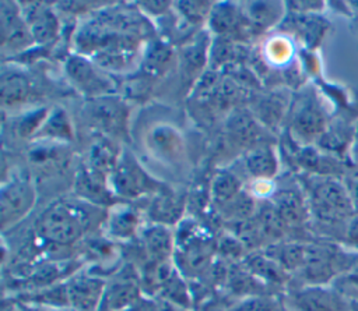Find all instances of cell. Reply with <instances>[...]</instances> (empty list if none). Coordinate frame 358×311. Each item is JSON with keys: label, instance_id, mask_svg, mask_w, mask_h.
I'll return each instance as SVG.
<instances>
[{"label": "cell", "instance_id": "obj_1", "mask_svg": "<svg viewBox=\"0 0 358 311\" xmlns=\"http://www.w3.org/2000/svg\"><path fill=\"white\" fill-rule=\"evenodd\" d=\"M88 212L76 202L59 201L48 206L36 220L38 236L53 245H70L90 229Z\"/></svg>", "mask_w": 358, "mask_h": 311}, {"label": "cell", "instance_id": "obj_2", "mask_svg": "<svg viewBox=\"0 0 358 311\" xmlns=\"http://www.w3.org/2000/svg\"><path fill=\"white\" fill-rule=\"evenodd\" d=\"M354 199L336 177H319L310 187L309 211L322 223L336 225L354 213Z\"/></svg>", "mask_w": 358, "mask_h": 311}, {"label": "cell", "instance_id": "obj_3", "mask_svg": "<svg viewBox=\"0 0 358 311\" xmlns=\"http://www.w3.org/2000/svg\"><path fill=\"white\" fill-rule=\"evenodd\" d=\"M108 181L113 194L126 199L140 198L152 192L157 194L161 190L159 181L152 179L127 151L120 152L119 160Z\"/></svg>", "mask_w": 358, "mask_h": 311}, {"label": "cell", "instance_id": "obj_4", "mask_svg": "<svg viewBox=\"0 0 358 311\" xmlns=\"http://www.w3.org/2000/svg\"><path fill=\"white\" fill-rule=\"evenodd\" d=\"M36 190L28 176H17L3 183L0 191L1 230L20 223L35 206Z\"/></svg>", "mask_w": 358, "mask_h": 311}, {"label": "cell", "instance_id": "obj_5", "mask_svg": "<svg viewBox=\"0 0 358 311\" xmlns=\"http://www.w3.org/2000/svg\"><path fill=\"white\" fill-rule=\"evenodd\" d=\"M95 63L83 54H71L66 61L70 82L90 99L108 96L113 92V82L103 75Z\"/></svg>", "mask_w": 358, "mask_h": 311}, {"label": "cell", "instance_id": "obj_6", "mask_svg": "<svg viewBox=\"0 0 358 311\" xmlns=\"http://www.w3.org/2000/svg\"><path fill=\"white\" fill-rule=\"evenodd\" d=\"M0 35L3 52H21L35 45L20 3H0Z\"/></svg>", "mask_w": 358, "mask_h": 311}, {"label": "cell", "instance_id": "obj_7", "mask_svg": "<svg viewBox=\"0 0 358 311\" xmlns=\"http://www.w3.org/2000/svg\"><path fill=\"white\" fill-rule=\"evenodd\" d=\"M327 127L324 110L316 98L308 96L296 103L291 116V131L301 144L317 142Z\"/></svg>", "mask_w": 358, "mask_h": 311}, {"label": "cell", "instance_id": "obj_8", "mask_svg": "<svg viewBox=\"0 0 358 311\" xmlns=\"http://www.w3.org/2000/svg\"><path fill=\"white\" fill-rule=\"evenodd\" d=\"M343 264V255L331 245L306 244V255L301 272L309 285H324L337 272L343 271L340 268Z\"/></svg>", "mask_w": 358, "mask_h": 311}, {"label": "cell", "instance_id": "obj_9", "mask_svg": "<svg viewBox=\"0 0 358 311\" xmlns=\"http://www.w3.org/2000/svg\"><path fill=\"white\" fill-rule=\"evenodd\" d=\"M106 280L99 276L77 273L66 280L69 305L76 311H98L103 294Z\"/></svg>", "mask_w": 358, "mask_h": 311}, {"label": "cell", "instance_id": "obj_10", "mask_svg": "<svg viewBox=\"0 0 358 311\" xmlns=\"http://www.w3.org/2000/svg\"><path fill=\"white\" fill-rule=\"evenodd\" d=\"M150 152L166 163H179L185 155V142L180 132L171 124H154L145 137Z\"/></svg>", "mask_w": 358, "mask_h": 311}, {"label": "cell", "instance_id": "obj_11", "mask_svg": "<svg viewBox=\"0 0 358 311\" xmlns=\"http://www.w3.org/2000/svg\"><path fill=\"white\" fill-rule=\"evenodd\" d=\"M141 289L136 271L127 265L120 269L110 282H106L102 303L109 311H122L140 298Z\"/></svg>", "mask_w": 358, "mask_h": 311}, {"label": "cell", "instance_id": "obj_12", "mask_svg": "<svg viewBox=\"0 0 358 311\" xmlns=\"http://www.w3.org/2000/svg\"><path fill=\"white\" fill-rule=\"evenodd\" d=\"M88 113L92 123L106 134L119 135L124 131L127 123V107L119 98L101 96L91 99Z\"/></svg>", "mask_w": 358, "mask_h": 311}, {"label": "cell", "instance_id": "obj_13", "mask_svg": "<svg viewBox=\"0 0 358 311\" xmlns=\"http://www.w3.org/2000/svg\"><path fill=\"white\" fill-rule=\"evenodd\" d=\"M287 307L291 311H340L341 296L336 289L309 285L294 291L287 300Z\"/></svg>", "mask_w": 358, "mask_h": 311}, {"label": "cell", "instance_id": "obj_14", "mask_svg": "<svg viewBox=\"0 0 358 311\" xmlns=\"http://www.w3.org/2000/svg\"><path fill=\"white\" fill-rule=\"evenodd\" d=\"M49 3L31 1L22 3V14L34 38L38 45L50 43L59 32V20Z\"/></svg>", "mask_w": 358, "mask_h": 311}, {"label": "cell", "instance_id": "obj_15", "mask_svg": "<svg viewBox=\"0 0 358 311\" xmlns=\"http://www.w3.org/2000/svg\"><path fill=\"white\" fill-rule=\"evenodd\" d=\"M74 191L81 198L92 205H115L113 198L116 197L109 187L106 177L95 173L88 166H83L74 180Z\"/></svg>", "mask_w": 358, "mask_h": 311}, {"label": "cell", "instance_id": "obj_16", "mask_svg": "<svg viewBox=\"0 0 358 311\" xmlns=\"http://www.w3.org/2000/svg\"><path fill=\"white\" fill-rule=\"evenodd\" d=\"M140 236L144 252L152 264L158 266L166 264L171 259L176 243L169 226L152 223L144 227Z\"/></svg>", "mask_w": 358, "mask_h": 311}, {"label": "cell", "instance_id": "obj_17", "mask_svg": "<svg viewBox=\"0 0 358 311\" xmlns=\"http://www.w3.org/2000/svg\"><path fill=\"white\" fill-rule=\"evenodd\" d=\"M140 227V213L129 204H115L106 216V236L113 240H129Z\"/></svg>", "mask_w": 358, "mask_h": 311}, {"label": "cell", "instance_id": "obj_18", "mask_svg": "<svg viewBox=\"0 0 358 311\" xmlns=\"http://www.w3.org/2000/svg\"><path fill=\"white\" fill-rule=\"evenodd\" d=\"M31 92L29 79L17 68H3L0 78V96L3 107H15L24 103Z\"/></svg>", "mask_w": 358, "mask_h": 311}, {"label": "cell", "instance_id": "obj_19", "mask_svg": "<svg viewBox=\"0 0 358 311\" xmlns=\"http://www.w3.org/2000/svg\"><path fill=\"white\" fill-rule=\"evenodd\" d=\"M245 167L255 180H271L278 172V158L268 144L253 146L245 156Z\"/></svg>", "mask_w": 358, "mask_h": 311}, {"label": "cell", "instance_id": "obj_20", "mask_svg": "<svg viewBox=\"0 0 358 311\" xmlns=\"http://www.w3.org/2000/svg\"><path fill=\"white\" fill-rule=\"evenodd\" d=\"M271 202L285 226H298L303 223L309 213L303 198L295 190H281L275 192L271 198Z\"/></svg>", "mask_w": 358, "mask_h": 311}, {"label": "cell", "instance_id": "obj_21", "mask_svg": "<svg viewBox=\"0 0 358 311\" xmlns=\"http://www.w3.org/2000/svg\"><path fill=\"white\" fill-rule=\"evenodd\" d=\"M73 137H74L73 126L69 114L66 113L64 109L55 107L53 110L49 112L42 127L36 132L35 139L64 144L71 141Z\"/></svg>", "mask_w": 358, "mask_h": 311}, {"label": "cell", "instance_id": "obj_22", "mask_svg": "<svg viewBox=\"0 0 358 311\" xmlns=\"http://www.w3.org/2000/svg\"><path fill=\"white\" fill-rule=\"evenodd\" d=\"M245 20L256 28H270L277 24L284 13V3L278 1H248L242 3Z\"/></svg>", "mask_w": 358, "mask_h": 311}, {"label": "cell", "instance_id": "obj_23", "mask_svg": "<svg viewBox=\"0 0 358 311\" xmlns=\"http://www.w3.org/2000/svg\"><path fill=\"white\" fill-rule=\"evenodd\" d=\"M182 209H183V205L173 192L159 190L155 194V198L152 199L148 212L154 223L169 226L171 223L178 222V219L180 218Z\"/></svg>", "mask_w": 358, "mask_h": 311}, {"label": "cell", "instance_id": "obj_24", "mask_svg": "<svg viewBox=\"0 0 358 311\" xmlns=\"http://www.w3.org/2000/svg\"><path fill=\"white\" fill-rule=\"evenodd\" d=\"M120 153L115 149L110 141L101 138L95 141L90 149L88 155V167L95 173L109 179L110 173L113 172Z\"/></svg>", "mask_w": 358, "mask_h": 311}, {"label": "cell", "instance_id": "obj_25", "mask_svg": "<svg viewBox=\"0 0 358 311\" xmlns=\"http://www.w3.org/2000/svg\"><path fill=\"white\" fill-rule=\"evenodd\" d=\"M266 254L284 271H301L306 255V245L301 243H278L267 248Z\"/></svg>", "mask_w": 358, "mask_h": 311}, {"label": "cell", "instance_id": "obj_26", "mask_svg": "<svg viewBox=\"0 0 358 311\" xmlns=\"http://www.w3.org/2000/svg\"><path fill=\"white\" fill-rule=\"evenodd\" d=\"M242 192V184L239 179L231 172H218L211 184L213 202L221 209L234 201Z\"/></svg>", "mask_w": 358, "mask_h": 311}, {"label": "cell", "instance_id": "obj_27", "mask_svg": "<svg viewBox=\"0 0 358 311\" xmlns=\"http://www.w3.org/2000/svg\"><path fill=\"white\" fill-rule=\"evenodd\" d=\"M239 11L234 3H214L208 15L211 31L220 36L231 33L239 24Z\"/></svg>", "mask_w": 358, "mask_h": 311}, {"label": "cell", "instance_id": "obj_28", "mask_svg": "<svg viewBox=\"0 0 358 311\" xmlns=\"http://www.w3.org/2000/svg\"><path fill=\"white\" fill-rule=\"evenodd\" d=\"M245 268L259 280L281 282L284 269L267 254H250L245 259Z\"/></svg>", "mask_w": 358, "mask_h": 311}, {"label": "cell", "instance_id": "obj_29", "mask_svg": "<svg viewBox=\"0 0 358 311\" xmlns=\"http://www.w3.org/2000/svg\"><path fill=\"white\" fill-rule=\"evenodd\" d=\"M352 142H354L352 130L348 128L345 124L329 126L317 141L320 148L331 153L343 152L347 146H351Z\"/></svg>", "mask_w": 358, "mask_h": 311}, {"label": "cell", "instance_id": "obj_30", "mask_svg": "<svg viewBox=\"0 0 358 311\" xmlns=\"http://www.w3.org/2000/svg\"><path fill=\"white\" fill-rule=\"evenodd\" d=\"M229 134L242 145L253 142L259 137V126L255 119L245 112H235L228 120Z\"/></svg>", "mask_w": 358, "mask_h": 311}, {"label": "cell", "instance_id": "obj_31", "mask_svg": "<svg viewBox=\"0 0 358 311\" xmlns=\"http://www.w3.org/2000/svg\"><path fill=\"white\" fill-rule=\"evenodd\" d=\"M294 54V46L292 42L282 35H275L270 38L263 50V56L267 61V64H271L274 67H282L287 66Z\"/></svg>", "mask_w": 358, "mask_h": 311}, {"label": "cell", "instance_id": "obj_32", "mask_svg": "<svg viewBox=\"0 0 358 311\" xmlns=\"http://www.w3.org/2000/svg\"><path fill=\"white\" fill-rule=\"evenodd\" d=\"M207 38L200 36L192 45L183 49L180 56V66L186 77L200 71L207 59Z\"/></svg>", "mask_w": 358, "mask_h": 311}, {"label": "cell", "instance_id": "obj_33", "mask_svg": "<svg viewBox=\"0 0 358 311\" xmlns=\"http://www.w3.org/2000/svg\"><path fill=\"white\" fill-rule=\"evenodd\" d=\"M172 60V50L164 42H155L144 54V68L150 74L164 73Z\"/></svg>", "mask_w": 358, "mask_h": 311}, {"label": "cell", "instance_id": "obj_34", "mask_svg": "<svg viewBox=\"0 0 358 311\" xmlns=\"http://www.w3.org/2000/svg\"><path fill=\"white\" fill-rule=\"evenodd\" d=\"M227 311H284V307L275 298L260 294L243 297Z\"/></svg>", "mask_w": 358, "mask_h": 311}, {"label": "cell", "instance_id": "obj_35", "mask_svg": "<svg viewBox=\"0 0 358 311\" xmlns=\"http://www.w3.org/2000/svg\"><path fill=\"white\" fill-rule=\"evenodd\" d=\"M182 17L190 24H199L210 15L214 3L210 1H179L173 3Z\"/></svg>", "mask_w": 358, "mask_h": 311}, {"label": "cell", "instance_id": "obj_36", "mask_svg": "<svg viewBox=\"0 0 358 311\" xmlns=\"http://www.w3.org/2000/svg\"><path fill=\"white\" fill-rule=\"evenodd\" d=\"M336 291L343 297L358 300V262L348 266L338 278H336Z\"/></svg>", "mask_w": 358, "mask_h": 311}, {"label": "cell", "instance_id": "obj_37", "mask_svg": "<svg viewBox=\"0 0 358 311\" xmlns=\"http://www.w3.org/2000/svg\"><path fill=\"white\" fill-rule=\"evenodd\" d=\"M48 114H49V110L46 107H41V109H36L32 113H28L18 123V132H20V135L21 137H34L35 138L36 132L42 127V124H43L45 119L48 117Z\"/></svg>", "mask_w": 358, "mask_h": 311}, {"label": "cell", "instance_id": "obj_38", "mask_svg": "<svg viewBox=\"0 0 358 311\" xmlns=\"http://www.w3.org/2000/svg\"><path fill=\"white\" fill-rule=\"evenodd\" d=\"M284 109L282 99L278 96H271L263 105L260 106V113H262V120L266 123H277L278 117H281Z\"/></svg>", "mask_w": 358, "mask_h": 311}, {"label": "cell", "instance_id": "obj_39", "mask_svg": "<svg viewBox=\"0 0 358 311\" xmlns=\"http://www.w3.org/2000/svg\"><path fill=\"white\" fill-rule=\"evenodd\" d=\"M122 311H161V307L152 298L141 296L133 304L123 308Z\"/></svg>", "mask_w": 358, "mask_h": 311}, {"label": "cell", "instance_id": "obj_40", "mask_svg": "<svg viewBox=\"0 0 358 311\" xmlns=\"http://www.w3.org/2000/svg\"><path fill=\"white\" fill-rule=\"evenodd\" d=\"M250 191L257 198H266L274 192V184L271 180H255L250 185Z\"/></svg>", "mask_w": 358, "mask_h": 311}, {"label": "cell", "instance_id": "obj_41", "mask_svg": "<svg viewBox=\"0 0 358 311\" xmlns=\"http://www.w3.org/2000/svg\"><path fill=\"white\" fill-rule=\"evenodd\" d=\"M287 6L292 7L294 11H299V13H306V11H315V7H322L323 3H317V1H292V3H287Z\"/></svg>", "mask_w": 358, "mask_h": 311}, {"label": "cell", "instance_id": "obj_42", "mask_svg": "<svg viewBox=\"0 0 358 311\" xmlns=\"http://www.w3.org/2000/svg\"><path fill=\"white\" fill-rule=\"evenodd\" d=\"M24 308V307H22ZM35 311H76L71 307H48V305H34Z\"/></svg>", "mask_w": 358, "mask_h": 311}, {"label": "cell", "instance_id": "obj_43", "mask_svg": "<svg viewBox=\"0 0 358 311\" xmlns=\"http://www.w3.org/2000/svg\"><path fill=\"white\" fill-rule=\"evenodd\" d=\"M1 311H25V310L20 304H15L13 301L4 300L3 304H1Z\"/></svg>", "mask_w": 358, "mask_h": 311}, {"label": "cell", "instance_id": "obj_44", "mask_svg": "<svg viewBox=\"0 0 358 311\" xmlns=\"http://www.w3.org/2000/svg\"><path fill=\"white\" fill-rule=\"evenodd\" d=\"M351 152H352V156H354L355 162L358 163V135L354 138V142L351 145Z\"/></svg>", "mask_w": 358, "mask_h": 311}, {"label": "cell", "instance_id": "obj_45", "mask_svg": "<svg viewBox=\"0 0 358 311\" xmlns=\"http://www.w3.org/2000/svg\"><path fill=\"white\" fill-rule=\"evenodd\" d=\"M98 311H109V310H108V308H106V305H105V304H103V303H102V304H101V307H99V310H98Z\"/></svg>", "mask_w": 358, "mask_h": 311}]
</instances>
